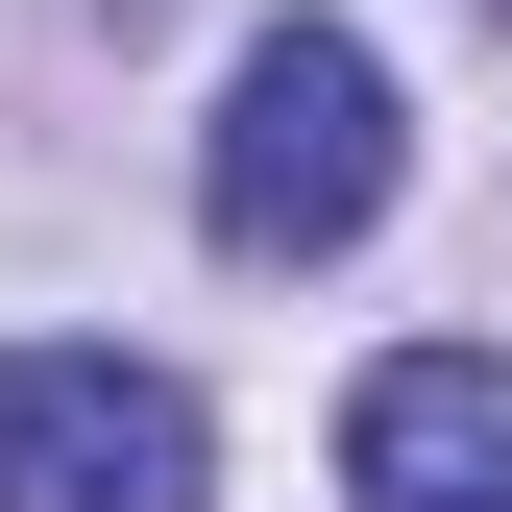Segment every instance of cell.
Segmentation results:
<instances>
[{
    "instance_id": "cell-2",
    "label": "cell",
    "mask_w": 512,
    "mask_h": 512,
    "mask_svg": "<svg viewBox=\"0 0 512 512\" xmlns=\"http://www.w3.org/2000/svg\"><path fill=\"white\" fill-rule=\"evenodd\" d=\"M220 488V439L171 366H122V342H0V512H196Z\"/></svg>"
},
{
    "instance_id": "cell-1",
    "label": "cell",
    "mask_w": 512,
    "mask_h": 512,
    "mask_svg": "<svg viewBox=\"0 0 512 512\" xmlns=\"http://www.w3.org/2000/svg\"><path fill=\"white\" fill-rule=\"evenodd\" d=\"M391 171H415V122H391V49L366 25H269L220 74V122H196V220L244 269H342L391 220Z\"/></svg>"
},
{
    "instance_id": "cell-3",
    "label": "cell",
    "mask_w": 512,
    "mask_h": 512,
    "mask_svg": "<svg viewBox=\"0 0 512 512\" xmlns=\"http://www.w3.org/2000/svg\"><path fill=\"white\" fill-rule=\"evenodd\" d=\"M342 488L366 512H512V366L488 342H391L342 391Z\"/></svg>"
}]
</instances>
